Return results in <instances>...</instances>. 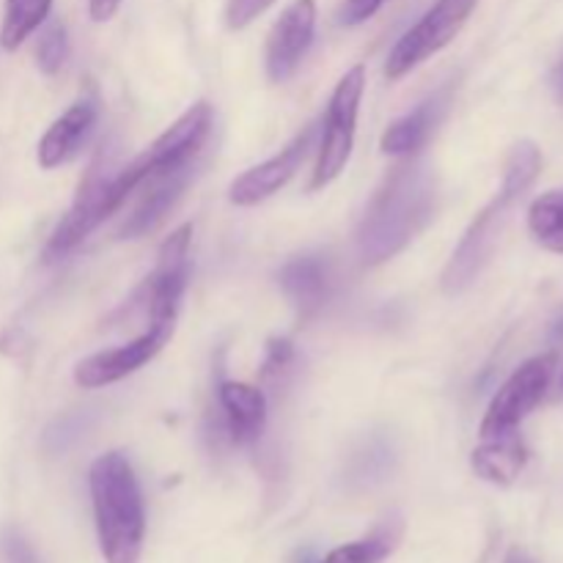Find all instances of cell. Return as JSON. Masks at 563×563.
Here are the masks:
<instances>
[{
	"mask_svg": "<svg viewBox=\"0 0 563 563\" xmlns=\"http://www.w3.org/2000/svg\"><path fill=\"white\" fill-rule=\"evenodd\" d=\"M438 181L423 163L407 159L385 176L361 225L357 251L366 264H383L405 251L434 218Z\"/></svg>",
	"mask_w": 563,
	"mask_h": 563,
	"instance_id": "cell-1",
	"label": "cell"
},
{
	"mask_svg": "<svg viewBox=\"0 0 563 563\" xmlns=\"http://www.w3.org/2000/svg\"><path fill=\"white\" fill-rule=\"evenodd\" d=\"M93 520L104 563H141L146 539V509L141 484L121 451L97 456L88 471Z\"/></svg>",
	"mask_w": 563,
	"mask_h": 563,
	"instance_id": "cell-2",
	"label": "cell"
},
{
	"mask_svg": "<svg viewBox=\"0 0 563 563\" xmlns=\"http://www.w3.org/2000/svg\"><path fill=\"white\" fill-rule=\"evenodd\" d=\"M539 170H542V152H539L537 143H515L509 159H506L504 185H500L498 196L478 212V218L465 231L460 247H456L449 267H445L443 289L449 295H460V291H465L482 275V269L487 267L495 247H498L509 212L526 196L528 187L537 181Z\"/></svg>",
	"mask_w": 563,
	"mask_h": 563,
	"instance_id": "cell-3",
	"label": "cell"
},
{
	"mask_svg": "<svg viewBox=\"0 0 563 563\" xmlns=\"http://www.w3.org/2000/svg\"><path fill=\"white\" fill-rule=\"evenodd\" d=\"M148 174H152V168H148L146 154H141V157L132 159L130 165H124V168H119L115 174L108 176L93 165V168L88 170L86 179L80 181L75 203H71L69 212L60 218L53 236L47 240L44 258H47V262H55V258L75 251L93 229H99L110 214H115L124 207L126 198L143 185V179H146Z\"/></svg>",
	"mask_w": 563,
	"mask_h": 563,
	"instance_id": "cell-4",
	"label": "cell"
},
{
	"mask_svg": "<svg viewBox=\"0 0 563 563\" xmlns=\"http://www.w3.org/2000/svg\"><path fill=\"white\" fill-rule=\"evenodd\" d=\"M366 91V69L352 66L335 86L330 97L328 115H324L322 137H319L317 165H313L311 190H322L330 181L344 174L346 163L355 148L357 132V113H361V99Z\"/></svg>",
	"mask_w": 563,
	"mask_h": 563,
	"instance_id": "cell-5",
	"label": "cell"
},
{
	"mask_svg": "<svg viewBox=\"0 0 563 563\" xmlns=\"http://www.w3.org/2000/svg\"><path fill=\"white\" fill-rule=\"evenodd\" d=\"M478 0H438L405 36L390 49L388 64H385V77L388 80H401L407 71L421 66L423 60L432 58L434 53L449 47L471 14L476 11Z\"/></svg>",
	"mask_w": 563,
	"mask_h": 563,
	"instance_id": "cell-6",
	"label": "cell"
},
{
	"mask_svg": "<svg viewBox=\"0 0 563 563\" xmlns=\"http://www.w3.org/2000/svg\"><path fill=\"white\" fill-rule=\"evenodd\" d=\"M555 366H559V357L553 352L548 355H537L531 361L522 363L504 385H500L498 394L489 401L487 412H484L482 421V440L487 438H500V434H511L520 429V423L542 405V399L548 396L550 383H553Z\"/></svg>",
	"mask_w": 563,
	"mask_h": 563,
	"instance_id": "cell-7",
	"label": "cell"
},
{
	"mask_svg": "<svg viewBox=\"0 0 563 563\" xmlns=\"http://www.w3.org/2000/svg\"><path fill=\"white\" fill-rule=\"evenodd\" d=\"M192 225L185 223L163 242L157 267L146 278L148 322H176L187 284H190Z\"/></svg>",
	"mask_w": 563,
	"mask_h": 563,
	"instance_id": "cell-8",
	"label": "cell"
},
{
	"mask_svg": "<svg viewBox=\"0 0 563 563\" xmlns=\"http://www.w3.org/2000/svg\"><path fill=\"white\" fill-rule=\"evenodd\" d=\"M174 330L176 322H152L146 333L137 335L130 344L115 346V350L108 352H97V355L77 363L75 383L86 390H97L104 388V385L121 383L130 374H135L137 368L146 366L148 361H154L163 352V346L170 341Z\"/></svg>",
	"mask_w": 563,
	"mask_h": 563,
	"instance_id": "cell-9",
	"label": "cell"
},
{
	"mask_svg": "<svg viewBox=\"0 0 563 563\" xmlns=\"http://www.w3.org/2000/svg\"><path fill=\"white\" fill-rule=\"evenodd\" d=\"M317 36V0H295L280 11L267 36V75L273 82H286L302 64Z\"/></svg>",
	"mask_w": 563,
	"mask_h": 563,
	"instance_id": "cell-10",
	"label": "cell"
},
{
	"mask_svg": "<svg viewBox=\"0 0 563 563\" xmlns=\"http://www.w3.org/2000/svg\"><path fill=\"white\" fill-rule=\"evenodd\" d=\"M319 135V126L311 124L295 137L286 148H280L275 157L264 159L262 165H253L251 170L234 179V185L229 187V201L234 207H256V203L273 198L280 187L289 185L295 179V174L300 170L302 159H306L308 148L313 146Z\"/></svg>",
	"mask_w": 563,
	"mask_h": 563,
	"instance_id": "cell-11",
	"label": "cell"
},
{
	"mask_svg": "<svg viewBox=\"0 0 563 563\" xmlns=\"http://www.w3.org/2000/svg\"><path fill=\"white\" fill-rule=\"evenodd\" d=\"M209 130H212V108H209L207 102H198L192 104L190 110H185V113H181L179 119L148 146V152H143L146 154L152 174L196 163L203 143H207Z\"/></svg>",
	"mask_w": 563,
	"mask_h": 563,
	"instance_id": "cell-12",
	"label": "cell"
},
{
	"mask_svg": "<svg viewBox=\"0 0 563 563\" xmlns=\"http://www.w3.org/2000/svg\"><path fill=\"white\" fill-rule=\"evenodd\" d=\"M99 121V104L97 99L82 97L66 110L60 119H55L49 124V130L44 132L42 141H38L36 159L44 170L60 168V165L71 163L77 154L82 152V146L88 143V137L93 135Z\"/></svg>",
	"mask_w": 563,
	"mask_h": 563,
	"instance_id": "cell-13",
	"label": "cell"
},
{
	"mask_svg": "<svg viewBox=\"0 0 563 563\" xmlns=\"http://www.w3.org/2000/svg\"><path fill=\"white\" fill-rule=\"evenodd\" d=\"M196 163L179 165V168L157 170V174H148L146 179H143V185H146V196L141 198L135 212H132L130 218L124 220V225H121V236H124V240H137V236L148 234V231H154L159 223H163L168 209L179 201L185 187L190 185L192 174H196Z\"/></svg>",
	"mask_w": 563,
	"mask_h": 563,
	"instance_id": "cell-14",
	"label": "cell"
},
{
	"mask_svg": "<svg viewBox=\"0 0 563 563\" xmlns=\"http://www.w3.org/2000/svg\"><path fill=\"white\" fill-rule=\"evenodd\" d=\"M220 407H223L225 432L234 445H253L262 440L267 429V396L262 388L247 383L225 379L218 390Z\"/></svg>",
	"mask_w": 563,
	"mask_h": 563,
	"instance_id": "cell-15",
	"label": "cell"
},
{
	"mask_svg": "<svg viewBox=\"0 0 563 563\" xmlns=\"http://www.w3.org/2000/svg\"><path fill=\"white\" fill-rule=\"evenodd\" d=\"M445 108H449V93L440 91L429 97L427 102L418 104L416 110H410L407 115L396 119L385 130L383 143H379L383 152L390 154V157H412L416 152H421L429 143V137L434 135L440 121H443Z\"/></svg>",
	"mask_w": 563,
	"mask_h": 563,
	"instance_id": "cell-16",
	"label": "cell"
},
{
	"mask_svg": "<svg viewBox=\"0 0 563 563\" xmlns=\"http://www.w3.org/2000/svg\"><path fill=\"white\" fill-rule=\"evenodd\" d=\"M278 284L284 295L300 308L302 313H313L324 306L330 295V267L328 258L308 253V256L291 258L278 273Z\"/></svg>",
	"mask_w": 563,
	"mask_h": 563,
	"instance_id": "cell-17",
	"label": "cell"
},
{
	"mask_svg": "<svg viewBox=\"0 0 563 563\" xmlns=\"http://www.w3.org/2000/svg\"><path fill=\"white\" fill-rule=\"evenodd\" d=\"M471 465L478 478L495 487H511L528 465V445L517 432L487 438L471 456Z\"/></svg>",
	"mask_w": 563,
	"mask_h": 563,
	"instance_id": "cell-18",
	"label": "cell"
},
{
	"mask_svg": "<svg viewBox=\"0 0 563 563\" xmlns=\"http://www.w3.org/2000/svg\"><path fill=\"white\" fill-rule=\"evenodd\" d=\"M401 537H405V522H401V517H388L368 537L350 544H341V548H335L333 553H328L317 563H383L399 548Z\"/></svg>",
	"mask_w": 563,
	"mask_h": 563,
	"instance_id": "cell-19",
	"label": "cell"
},
{
	"mask_svg": "<svg viewBox=\"0 0 563 563\" xmlns=\"http://www.w3.org/2000/svg\"><path fill=\"white\" fill-rule=\"evenodd\" d=\"M53 0H5L3 25H0V47L16 49L33 31L47 22Z\"/></svg>",
	"mask_w": 563,
	"mask_h": 563,
	"instance_id": "cell-20",
	"label": "cell"
},
{
	"mask_svg": "<svg viewBox=\"0 0 563 563\" xmlns=\"http://www.w3.org/2000/svg\"><path fill=\"white\" fill-rule=\"evenodd\" d=\"M528 229L544 251L563 253V190L544 192L531 203Z\"/></svg>",
	"mask_w": 563,
	"mask_h": 563,
	"instance_id": "cell-21",
	"label": "cell"
},
{
	"mask_svg": "<svg viewBox=\"0 0 563 563\" xmlns=\"http://www.w3.org/2000/svg\"><path fill=\"white\" fill-rule=\"evenodd\" d=\"M66 58H69V36L60 22H49L42 31L36 44V64L44 75H55L64 69Z\"/></svg>",
	"mask_w": 563,
	"mask_h": 563,
	"instance_id": "cell-22",
	"label": "cell"
},
{
	"mask_svg": "<svg viewBox=\"0 0 563 563\" xmlns=\"http://www.w3.org/2000/svg\"><path fill=\"white\" fill-rule=\"evenodd\" d=\"M275 3L278 0H229L225 3V22H229L231 31H242Z\"/></svg>",
	"mask_w": 563,
	"mask_h": 563,
	"instance_id": "cell-23",
	"label": "cell"
},
{
	"mask_svg": "<svg viewBox=\"0 0 563 563\" xmlns=\"http://www.w3.org/2000/svg\"><path fill=\"white\" fill-rule=\"evenodd\" d=\"M385 3H390V0H344V5H341L339 11V22L346 27L363 25V22L372 20Z\"/></svg>",
	"mask_w": 563,
	"mask_h": 563,
	"instance_id": "cell-24",
	"label": "cell"
},
{
	"mask_svg": "<svg viewBox=\"0 0 563 563\" xmlns=\"http://www.w3.org/2000/svg\"><path fill=\"white\" fill-rule=\"evenodd\" d=\"M0 553H3V563H38L36 553L20 531H5L0 537Z\"/></svg>",
	"mask_w": 563,
	"mask_h": 563,
	"instance_id": "cell-25",
	"label": "cell"
},
{
	"mask_svg": "<svg viewBox=\"0 0 563 563\" xmlns=\"http://www.w3.org/2000/svg\"><path fill=\"white\" fill-rule=\"evenodd\" d=\"M295 357V346L289 339H273L267 346V361H264V377L275 372H284Z\"/></svg>",
	"mask_w": 563,
	"mask_h": 563,
	"instance_id": "cell-26",
	"label": "cell"
},
{
	"mask_svg": "<svg viewBox=\"0 0 563 563\" xmlns=\"http://www.w3.org/2000/svg\"><path fill=\"white\" fill-rule=\"evenodd\" d=\"M121 0H88V14H91L93 22H108L113 20Z\"/></svg>",
	"mask_w": 563,
	"mask_h": 563,
	"instance_id": "cell-27",
	"label": "cell"
},
{
	"mask_svg": "<svg viewBox=\"0 0 563 563\" xmlns=\"http://www.w3.org/2000/svg\"><path fill=\"white\" fill-rule=\"evenodd\" d=\"M504 563H537V561H533L528 553H522V550H509V555H506Z\"/></svg>",
	"mask_w": 563,
	"mask_h": 563,
	"instance_id": "cell-28",
	"label": "cell"
},
{
	"mask_svg": "<svg viewBox=\"0 0 563 563\" xmlns=\"http://www.w3.org/2000/svg\"><path fill=\"white\" fill-rule=\"evenodd\" d=\"M300 563H317V559H311V555H302Z\"/></svg>",
	"mask_w": 563,
	"mask_h": 563,
	"instance_id": "cell-29",
	"label": "cell"
},
{
	"mask_svg": "<svg viewBox=\"0 0 563 563\" xmlns=\"http://www.w3.org/2000/svg\"><path fill=\"white\" fill-rule=\"evenodd\" d=\"M559 86H561V93H563V66L559 69Z\"/></svg>",
	"mask_w": 563,
	"mask_h": 563,
	"instance_id": "cell-30",
	"label": "cell"
},
{
	"mask_svg": "<svg viewBox=\"0 0 563 563\" xmlns=\"http://www.w3.org/2000/svg\"><path fill=\"white\" fill-rule=\"evenodd\" d=\"M561 390H563V374H561Z\"/></svg>",
	"mask_w": 563,
	"mask_h": 563,
	"instance_id": "cell-31",
	"label": "cell"
}]
</instances>
